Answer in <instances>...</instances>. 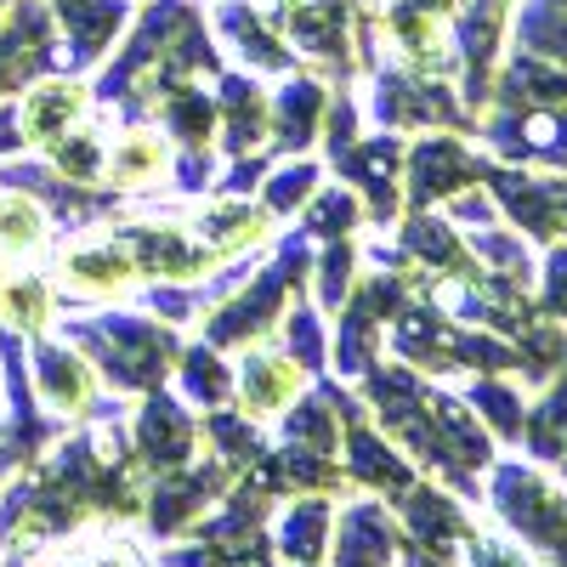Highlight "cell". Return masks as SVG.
<instances>
[{"label":"cell","mask_w":567,"mask_h":567,"mask_svg":"<svg viewBox=\"0 0 567 567\" xmlns=\"http://www.w3.org/2000/svg\"><path fill=\"white\" fill-rule=\"evenodd\" d=\"M69 272H74L80 290H114V284L131 278V261H125L114 245H103V250H80V256H69Z\"/></svg>","instance_id":"6da1fadb"},{"label":"cell","mask_w":567,"mask_h":567,"mask_svg":"<svg viewBox=\"0 0 567 567\" xmlns=\"http://www.w3.org/2000/svg\"><path fill=\"white\" fill-rule=\"evenodd\" d=\"M80 114V91H69V85H58V91H40V97L29 103V125L40 131V136H58L69 120Z\"/></svg>","instance_id":"7a4b0ae2"},{"label":"cell","mask_w":567,"mask_h":567,"mask_svg":"<svg viewBox=\"0 0 567 567\" xmlns=\"http://www.w3.org/2000/svg\"><path fill=\"white\" fill-rule=\"evenodd\" d=\"M290 386H296V374H290V369H272L267 358H256V363H250V374H245V392H250V403H256V409L284 403V398H290Z\"/></svg>","instance_id":"3957f363"},{"label":"cell","mask_w":567,"mask_h":567,"mask_svg":"<svg viewBox=\"0 0 567 567\" xmlns=\"http://www.w3.org/2000/svg\"><path fill=\"white\" fill-rule=\"evenodd\" d=\"M34 239H40V210L23 205V199H7V205H0V245H7V250H23V245H34Z\"/></svg>","instance_id":"277c9868"},{"label":"cell","mask_w":567,"mask_h":567,"mask_svg":"<svg viewBox=\"0 0 567 567\" xmlns=\"http://www.w3.org/2000/svg\"><path fill=\"white\" fill-rule=\"evenodd\" d=\"M0 307H12L18 323H40V318H45V290H40L34 278H23V284H12V290L0 296Z\"/></svg>","instance_id":"5b68a950"},{"label":"cell","mask_w":567,"mask_h":567,"mask_svg":"<svg viewBox=\"0 0 567 567\" xmlns=\"http://www.w3.org/2000/svg\"><path fill=\"white\" fill-rule=\"evenodd\" d=\"M471 567H528V556L505 539H471Z\"/></svg>","instance_id":"8992f818"},{"label":"cell","mask_w":567,"mask_h":567,"mask_svg":"<svg viewBox=\"0 0 567 567\" xmlns=\"http://www.w3.org/2000/svg\"><path fill=\"white\" fill-rule=\"evenodd\" d=\"M154 165H159V142H154V136H131V142H125V154H120V171H114V176H120V182H131L136 171L148 176Z\"/></svg>","instance_id":"52a82bcc"},{"label":"cell","mask_w":567,"mask_h":567,"mask_svg":"<svg viewBox=\"0 0 567 567\" xmlns=\"http://www.w3.org/2000/svg\"><path fill=\"white\" fill-rule=\"evenodd\" d=\"M545 290H550V307L567 318V250L550 256V272H545Z\"/></svg>","instance_id":"ba28073f"},{"label":"cell","mask_w":567,"mask_h":567,"mask_svg":"<svg viewBox=\"0 0 567 567\" xmlns=\"http://www.w3.org/2000/svg\"><path fill=\"white\" fill-rule=\"evenodd\" d=\"M556 7H567V0H556Z\"/></svg>","instance_id":"9c48e42d"}]
</instances>
